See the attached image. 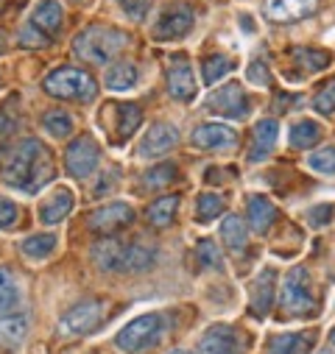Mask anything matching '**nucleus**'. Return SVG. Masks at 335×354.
I'll return each mask as SVG.
<instances>
[{
    "label": "nucleus",
    "instance_id": "obj_25",
    "mask_svg": "<svg viewBox=\"0 0 335 354\" xmlns=\"http://www.w3.org/2000/svg\"><path fill=\"white\" fill-rule=\"evenodd\" d=\"M221 240L229 245V251L243 254V251H246V243H248V229H246V223H243L237 215H229V218L221 223Z\"/></svg>",
    "mask_w": 335,
    "mask_h": 354
},
{
    "label": "nucleus",
    "instance_id": "obj_29",
    "mask_svg": "<svg viewBox=\"0 0 335 354\" xmlns=\"http://www.w3.org/2000/svg\"><path fill=\"white\" fill-rule=\"evenodd\" d=\"M20 248H23V254H26L28 259H45V257H51L53 248H56V234H31V237L23 240Z\"/></svg>",
    "mask_w": 335,
    "mask_h": 354
},
{
    "label": "nucleus",
    "instance_id": "obj_31",
    "mask_svg": "<svg viewBox=\"0 0 335 354\" xmlns=\"http://www.w3.org/2000/svg\"><path fill=\"white\" fill-rule=\"evenodd\" d=\"M176 165L174 162H165V165H156V167H151L148 173H145V179H143V185L148 187V190H159V187H165V185H171V182H176Z\"/></svg>",
    "mask_w": 335,
    "mask_h": 354
},
{
    "label": "nucleus",
    "instance_id": "obj_34",
    "mask_svg": "<svg viewBox=\"0 0 335 354\" xmlns=\"http://www.w3.org/2000/svg\"><path fill=\"white\" fill-rule=\"evenodd\" d=\"M293 59L299 62V67H305L310 73H318V70H324L329 64V53L327 50H313V48H296Z\"/></svg>",
    "mask_w": 335,
    "mask_h": 354
},
{
    "label": "nucleus",
    "instance_id": "obj_1",
    "mask_svg": "<svg viewBox=\"0 0 335 354\" xmlns=\"http://www.w3.org/2000/svg\"><path fill=\"white\" fill-rule=\"evenodd\" d=\"M0 173H3V182L34 193L45 182H51V176H53L51 151L39 140L26 137L0 153Z\"/></svg>",
    "mask_w": 335,
    "mask_h": 354
},
{
    "label": "nucleus",
    "instance_id": "obj_35",
    "mask_svg": "<svg viewBox=\"0 0 335 354\" xmlns=\"http://www.w3.org/2000/svg\"><path fill=\"white\" fill-rule=\"evenodd\" d=\"M143 123V112L137 104H123L120 106V115H118V134L126 140L137 131V126Z\"/></svg>",
    "mask_w": 335,
    "mask_h": 354
},
{
    "label": "nucleus",
    "instance_id": "obj_36",
    "mask_svg": "<svg viewBox=\"0 0 335 354\" xmlns=\"http://www.w3.org/2000/svg\"><path fill=\"white\" fill-rule=\"evenodd\" d=\"M196 259L201 268H212V271H224V257L218 251V245L212 240H201L196 248Z\"/></svg>",
    "mask_w": 335,
    "mask_h": 354
},
{
    "label": "nucleus",
    "instance_id": "obj_32",
    "mask_svg": "<svg viewBox=\"0 0 335 354\" xmlns=\"http://www.w3.org/2000/svg\"><path fill=\"white\" fill-rule=\"evenodd\" d=\"M17 299H20V293H17L15 277L6 268H0V315H9L12 307L17 304Z\"/></svg>",
    "mask_w": 335,
    "mask_h": 354
},
{
    "label": "nucleus",
    "instance_id": "obj_45",
    "mask_svg": "<svg viewBox=\"0 0 335 354\" xmlns=\"http://www.w3.org/2000/svg\"><path fill=\"white\" fill-rule=\"evenodd\" d=\"M0 53H6V37L0 34Z\"/></svg>",
    "mask_w": 335,
    "mask_h": 354
},
{
    "label": "nucleus",
    "instance_id": "obj_15",
    "mask_svg": "<svg viewBox=\"0 0 335 354\" xmlns=\"http://www.w3.org/2000/svg\"><path fill=\"white\" fill-rule=\"evenodd\" d=\"M274 293H277V274H274V268H263L257 274L255 285H251V313L263 318L274 304Z\"/></svg>",
    "mask_w": 335,
    "mask_h": 354
},
{
    "label": "nucleus",
    "instance_id": "obj_3",
    "mask_svg": "<svg viewBox=\"0 0 335 354\" xmlns=\"http://www.w3.org/2000/svg\"><path fill=\"white\" fill-rule=\"evenodd\" d=\"M129 37L112 26H87L73 39V50L87 64H107L126 48Z\"/></svg>",
    "mask_w": 335,
    "mask_h": 354
},
{
    "label": "nucleus",
    "instance_id": "obj_22",
    "mask_svg": "<svg viewBox=\"0 0 335 354\" xmlns=\"http://www.w3.org/2000/svg\"><path fill=\"white\" fill-rule=\"evenodd\" d=\"M280 137V123L277 120H260L257 129H255V145H251V153H248V162H263L269 156V151L274 148Z\"/></svg>",
    "mask_w": 335,
    "mask_h": 354
},
{
    "label": "nucleus",
    "instance_id": "obj_5",
    "mask_svg": "<svg viewBox=\"0 0 335 354\" xmlns=\"http://www.w3.org/2000/svg\"><path fill=\"white\" fill-rule=\"evenodd\" d=\"M280 304L291 315H307L316 310V296H313V282H310L307 268L293 265V268L285 274L282 290H280Z\"/></svg>",
    "mask_w": 335,
    "mask_h": 354
},
{
    "label": "nucleus",
    "instance_id": "obj_7",
    "mask_svg": "<svg viewBox=\"0 0 335 354\" xmlns=\"http://www.w3.org/2000/svg\"><path fill=\"white\" fill-rule=\"evenodd\" d=\"M101 318H104V304L98 299H87V301L75 304L73 310H67L59 318L56 332L64 335V337H70V335H87V332H93L101 324Z\"/></svg>",
    "mask_w": 335,
    "mask_h": 354
},
{
    "label": "nucleus",
    "instance_id": "obj_30",
    "mask_svg": "<svg viewBox=\"0 0 335 354\" xmlns=\"http://www.w3.org/2000/svg\"><path fill=\"white\" fill-rule=\"evenodd\" d=\"M42 129H45L51 137L64 140V137H70V131H73V120H70L67 112H62V109H51V112L42 115Z\"/></svg>",
    "mask_w": 335,
    "mask_h": 354
},
{
    "label": "nucleus",
    "instance_id": "obj_17",
    "mask_svg": "<svg viewBox=\"0 0 335 354\" xmlns=\"http://www.w3.org/2000/svg\"><path fill=\"white\" fill-rule=\"evenodd\" d=\"M316 343V332H285L269 340V354H307Z\"/></svg>",
    "mask_w": 335,
    "mask_h": 354
},
{
    "label": "nucleus",
    "instance_id": "obj_16",
    "mask_svg": "<svg viewBox=\"0 0 335 354\" xmlns=\"http://www.w3.org/2000/svg\"><path fill=\"white\" fill-rule=\"evenodd\" d=\"M199 354H240V340L232 329L226 326H212L201 343H199Z\"/></svg>",
    "mask_w": 335,
    "mask_h": 354
},
{
    "label": "nucleus",
    "instance_id": "obj_37",
    "mask_svg": "<svg viewBox=\"0 0 335 354\" xmlns=\"http://www.w3.org/2000/svg\"><path fill=\"white\" fill-rule=\"evenodd\" d=\"M310 167L316 173H335V145H327L310 153Z\"/></svg>",
    "mask_w": 335,
    "mask_h": 354
},
{
    "label": "nucleus",
    "instance_id": "obj_12",
    "mask_svg": "<svg viewBox=\"0 0 335 354\" xmlns=\"http://www.w3.org/2000/svg\"><path fill=\"white\" fill-rule=\"evenodd\" d=\"M134 221V209L129 207V204H120V201H115V204H104L101 209H96L93 215H90V229L93 232H101V234H112V232H118L120 226H129Z\"/></svg>",
    "mask_w": 335,
    "mask_h": 354
},
{
    "label": "nucleus",
    "instance_id": "obj_24",
    "mask_svg": "<svg viewBox=\"0 0 335 354\" xmlns=\"http://www.w3.org/2000/svg\"><path fill=\"white\" fill-rule=\"evenodd\" d=\"M28 335V318L26 315H0V343L3 346H20Z\"/></svg>",
    "mask_w": 335,
    "mask_h": 354
},
{
    "label": "nucleus",
    "instance_id": "obj_43",
    "mask_svg": "<svg viewBox=\"0 0 335 354\" xmlns=\"http://www.w3.org/2000/svg\"><path fill=\"white\" fill-rule=\"evenodd\" d=\"M248 81H255V84H260V86H269V84H271L269 67H266L263 62H255V64L248 67Z\"/></svg>",
    "mask_w": 335,
    "mask_h": 354
},
{
    "label": "nucleus",
    "instance_id": "obj_26",
    "mask_svg": "<svg viewBox=\"0 0 335 354\" xmlns=\"http://www.w3.org/2000/svg\"><path fill=\"white\" fill-rule=\"evenodd\" d=\"M176 209H179V196H165V198H156L151 207H148V223L162 229L168 226L174 218H176Z\"/></svg>",
    "mask_w": 335,
    "mask_h": 354
},
{
    "label": "nucleus",
    "instance_id": "obj_27",
    "mask_svg": "<svg viewBox=\"0 0 335 354\" xmlns=\"http://www.w3.org/2000/svg\"><path fill=\"white\" fill-rule=\"evenodd\" d=\"M232 70H235V62H232L229 56L212 53V56H207L204 64H201V78H204L207 86H212V84H218V81H221L226 73H232Z\"/></svg>",
    "mask_w": 335,
    "mask_h": 354
},
{
    "label": "nucleus",
    "instance_id": "obj_23",
    "mask_svg": "<svg viewBox=\"0 0 335 354\" xmlns=\"http://www.w3.org/2000/svg\"><path fill=\"white\" fill-rule=\"evenodd\" d=\"M104 84L109 86L112 93H129V90L137 86V67L129 64V62H118V64H112L107 70Z\"/></svg>",
    "mask_w": 335,
    "mask_h": 354
},
{
    "label": "nucleus",
    "instance_id": "obj_21",
    "mask_svg": "<svg viewBox=\"0 0 335 354\" xmlns=\"http://www.w3.org/2000/svg\"><path fill=\"white\" fill-rule=\"evenodd\" d=\"M62 20H64V12L56 0H42V3L34 9V17H31V26L37 31H42L48 39L62 28Z\"/></svg>",
    "mask_w": 335,
    "mask_h": 354
},
{
    "label": "nucleus",
    "instance_id": "obj_46",
    "mask_svg": "<svg viewBox=\"0 0 335 354\" xmlns=\"http://www.w3.org/2000/svg\"><path fill=\"white\" fill-rule=\"evenodd\" d=\"M171 354H188V351H182V348H176V351H171Z\"/></svg>",
    "mask_w": 335,
    "mask_h": 354
},
{
    "label": "nucleus",
    "instance_id": "obj_47",
    "mask_svg": "<svg viewBox=\"0 0 335 354\" xmlns=\"http://www.w3.org/2000/svg\"><path fill=\"white\" fill-rule=\"evenodd\" d=\"M329 340H332V343H335V329H332V335H329Z\"/></svg>",
    "mask_w": 335,
    "mask_h": 354
},
{
    "label": "nucleus",
    "instance_id": "obj_42",
    "mask_svg": "<svg viewBox=\"0 0 335 354\" xmlns=\"http://www.w3.org/2000/svg\"><path fill=\"white\" fill-rule=\"evenodd\" d=\"M17 207L12 204V201H6V198H0V229H9V226H15V221H17Z\"/></svg>",
    "mask_w": 335,
    "mask_h": 354
},
{
    "label": "nucleus",
    "instance_id": "obj_2",
    "mask_svg": "<svg viewBox=\"0 0 335 354\" xmlns=\"http://www.w3.org/2000/svg\"><path fill=\"white\" fill-rule=\"evenodd\" d=\"M90 257L107 274H140L156 262V248L145 243H123L118 237H104L90 248Z\"/></svg>",
    "mask_w": 335,
    "mask_h": 354
},
{
    "label": "nucleus",
    "instance_id": "obj_44",
    "mask_svg": "<svg viewBox=\"0 0 335 354\" xmlns=\"http://www.w3.org/2000/svg\"><path fill=\"white\" fill-rule=\"evenodd\" d=\"M15 129H17V120H15V118H12L6 109H0V140L9 137Z\"/></svg>",
    "mask_w": 335,
    "mask_h": 354
},
{
    "label": "nucleus",
    "instance_id": "obj_41",
    "mask_svg": "<svg viewBox=\"0 0 335 354\" xmlns=\"http://www.w3.org/2000/svg\"><path fill=\"white\" fill-rule=\"evenodd\" d=\"M20 42H23L26 48H45V45H51V39H48L42 31H37L34 26L23 28V34H20Z\"/></svg>",
    "mask_w": 335,
    "mask_h": 354
},
{
    "label": "nucleus",
    "instance_id": "obj_48",
    "mask_svg": "<svg viewBox=\"0 0 335 354\" xmlns=\"http://www.w3.org/2000/svg\"><path fill=\"white\" fill-rule=\"evenodd\" d=\"M321 354H327V351H321Z\"/></svg>",
    "mask_w": 335,
    "mask_h": 354
},
{
    "label": "nucleus",
    "instance_id": "obj_8",
    "mask_svg": "<svg viewBox=\"0 0 335 354\" xmlns=\"http://www.w3.org/2000/svg\"><path fill=\"white\" fill-rule=\"evenodd\" d=\"M207 109L212 115H221V118H229V120H243L248 115V98H246V90L235 81V84H224L218 86L215 93H210L207 98Z\"/></svg>",
    "mask_w": 335,
    "mask_h": 354
},
{
    "label": "nucleus",
    "instance_id": "obj_19",
    "mask_svg": "<svg viewBox=\"0 0 335 354\" xmlns=\"http://www.w3.org/2000/svg\"><path fill=\"white\" fill-rule=\"evenodd\" d=\"M70 209H73V193H70L67 187H59L51 198L42 201V207H39V221H42L45 226H56L59 221H64V218L70 215Z\"/></svg>",
    "mask_w": 335,
    "mask_h": 354
},
{
    "label": "nucleus",
    "instance_id": "obj_6",
    "mask_svg": "<svg viewBox=\"0 0 335 354\" xmlns=\"http://www.w3.org/2000/svg\"><path fill=\"white\" fill-rule=\"evenodd\" d=\"M162 332H165V318H162L159 313H148V315H140V318L129 321V324L118 332L115 343H118V348H123L126 354H137V351L154 346Z\"/></svg>",
    "mask_w": 335,
    "mask_h": 354
},
{
    "label": "nucleus",
    "instance_id": "obj_11",
    "mask_svg": "<svg viewBox=\"0 0 335 354\" xmlns=\"http://www.w3.org/2000/svg\"><path fill=\"white\" fill-rule=\"evenodd\" d=\"M176 142H179V131H176V126L159 120V123H154V126L145 131V140L140 142V156H145V159H156V156H162V153L171 151Z\"/></svg>",
    "mask_w": 335,
    "mask_h": 354
},
{
    "label": "nucleus",
    "instance_id": "obj_10",
    "mask_svg": "<svg viewBox=\"0 0 335 354\" xmlns=\"http://www.w3.org/2000/svg\"><path fill=\"white\" fill-rule=\"evenodd\" d=\"M193 23H196V15H193L190 6H185V3L168 6L162 12V17L156 20V26H154V39H159V42L179 39L193 28Z\"/></svg>",
    "mask_w": 335,
    "mask_h": 354
},
{
    "label": "nucleus",
    "instance_id": "obj_20",
    "mask_svg": "<svg viewBox=\"0 0 335 354\" xmlns=\"http://www.w3.org/2000/svg\"><path fill=\"white\" fill-rule=\"evenodd\" d=\"M246 215H248V226L251 229H255L257 234H266L277 221V207L266 196H255L246 207Z\"/></svg>",
    "mask_w": 335,
    "mask_h": 354
},
{
    "label": "nucleus",
    "instance_id": "obj_28",
    "mask_svg": "<svg viewBox=\"0 0 335 354\" xmlns=\"http://www.w3.org/2000/svg\"><path fill=\"white\" fill-rule=\"evenodd\" d=\"M321 140V126L316 123V120H299V123H293V129H291V148H313L316 142Z\"/></svg>",
    "mask_w": 335,
    "mask_h": 354
},
{
    "label": "nucleus",
    "instance_id": "obj_13",
    "mask_svg": "<svg viewBox=\"0 0 335 354\" xmlns=\"http://www.w3.org/2000/svg\"><path fill=\"white\" fill-rule=\"evenodd\" d=\"M318 9V0H266V17L274 23H296Z\"/></svg>",
    "mask_w": 335,
    "mask_h": 354
},
{
    "label": "nucleus",
    "instance_id": "obj_38",
    "mask_svg": "<svg viewBox=\"0 0 335 354\" xmlns=\"http://www.w3.org/2000/svg\"><path fill=\"white\" fill-rule=\"evenodd\" d=\"M118 6L123 9V15L134 23H143L151 12V0H118Z\"/></svg>",
    "mask_w": 335,
    "mask_h": 354
},
{
    "label": "nucleus",
    "instance_id": "obj_4",
    "mask_svg": "<svg viewBox=\"0 0 335 354\" xmlns=\"http://www.w3.org/2000/svg\"><path fill=\"white\" fill-rule=\"evenodd\" d=\"M42 86H45V93L53 95V98L78 101V104L93 101L96 93H98L96 78L87 70H81V67H59V70L45 75Z\"/></svg>",
    "mask_w": 335,
    "mask_h": 354
},
{
    "label": "nucleus",
    "instance_id": "obj_40",
    "mask_svg": "<svg viewBox=\"0 0 335 354\" xmlns=\"http://www.w3.org/2000/svg\"><path fill=\"white\" fill-rule=\"evenodd\" d=\"M335 218V204H318V207H313L310 212H307V221L313 223V226H324V223H329Z\"/></svg>",
    "mask_w": 335,
    "mask_h": 354
},
{
    "label": "nucleus",
    "instance_id": "obj_14",
    "mask_svg": "<svg viewBox=\"0 0 335 354\" xmlns=\"http://www.w3.org/2000/svg\"><path fill=\"white\" fill-rule=\"evenodd\" d=\"M235 142H237V134L224 123H204L193 131V145L204 151H226V148H235Z\"/></svg>",
    "mask_w": 335,
    "mask_h": 354
},
{
    "label": "nucleus",
    "instance_id": "obj_9",
    "mask_svg": "<svg viewBox=\"0 0 335 354\" xmlns=\"http://www.w3.org/2000/svg\"><path fill=\"white\" fill-rule=\"evenodd\" d=\"M64 167L70 176H75V179H87V176L96 173L98 167V145L93 137L81 134L78 140H73L64 151Z\"/></svg>",
    "mask_w": 335,
    "mask_h": 354
},
{
    "label": "nucleus",
    "instance_id": "obj_33",
    "mask_svg": "<svg viewBox=\"0 0 335 354\" xmlns=\"http://www.w3.org/2000/svg\"><path fill=\"white\" fill-rule=\"evenodd\" d=\"M218 215H224V198L215 193H204L199 196V207H196V221L199 223H210Z\"/></svg>",
    "mask_w": 335,
    "mask_h": 354
},
{
    "label": "nucleus",
    "instance_id": "obj_18",
    "mask_svg": "<svg viewBox=\"0 0 335 354\" xmlns=\"http://www.w3.org/2000/svg\"><path fill=\"white\" fill-rule=\"evenodd\" d=\"M168 93H171L176 101H190L196 95V78L190 64L176 62L171 70H168Z\"/></svg>",
    "mask_w": 335,
    "mask_h": 354
},
{
    "label": "nucleus",
    "instance_id": "obj_39",
    "mask_svg": "<svg viewBox=\"0 0 335 354\" xmlns=\"http://www.w3.org/2000/svg\"><path fill=\"white\" fill-rule=\"evenodd\" d=\"M313 109L321 115H332L335 112V78L329 84H324V90L313 98Z\"/></svg>",
    "mask_w": 335,
    "mask_h": 354
}]
</instances>
